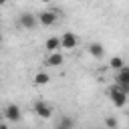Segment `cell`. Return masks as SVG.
Masks as SVG:
<instances>
[{
  "instance_id": "8fae6325",
  "label": "cell",
  "mask_w": 129,
  "mask_h": 129,
  "mask_svg": "<svg viewBox=\"0 0 129 129\" xmlns=\"http://www.w3.org/2000/svg\"><path fill=\"white\" fill-rule=\"evenodd\" d=\"M32 83H34V85H38V87L48 85V83H50V75H48V73H36V75H34V79H32Z\"/></svg>"
},
{
  "instance_id": "5b68a950",
  "label": "cell",
  "mask_w": 129,
  "mask_h": 129,
  "mask_svg": "<svg viewBox=\"0 0 129 129\" xmlns=\"http://www.w3.org/2000/svg\"><path fill=\"white\" fill-rule=\"evenodd\" d=\"M115 83L121 85V87L129 93V64H125L123 69L117 71V75H115Z\"/></svg>"
},
{
  "instance_id": "30bf717a",
  "label": "cell",
  "mask_w": 129,
  "mask_h": 129,
  "mask_svg": "<svg viewBox=\"0 0 129 129\" xmlns=\"http://www.w3.org/2000/svg\"><path fill=\"white\" fill-rule=\"evenodd\" d=\"M44 48H46L48 52H54V50L62 48V42H60V38H58V36H48V38H46V42H44Z\"/></svg>"
},
{
  "instance_id": "9a60e30c",
  "label": "cell",
  "mask_w": 129,
  "mask_h": 129,
  "mask_svg": "<svg viewBox=\"0 0 129 129\" xmlns=\"http://www.w3.org/2000/svg\"><path fill=\"white\" fill-rule=\"evenodd\" d=\"M6 2H8V0H0V4H6Z\"/></svg>"
},
{
  "instance_id": "ba28073f",
  "label": "cell",
  "mask_w": 129,
  "mask_h": 129,
  "mask_svg": "<svg viewBox=\"0 0 129 129\" xmlns=\"http://www.w3.org/2000/svg\"><path fill=\"white\" fill-rule=\"evenodd\" d=\"M60 42H62V48H75L77 46V42H79V38L73 34V32H64L62 36H60Z\"/></svg>"
},
{
  "instance_id": "9c48e42d",
  "label": "cell",
  "mask_w": 129,
  "mask_h": 129,
  "mask_svg": "<svg viewBox=\"0 0 129 129\" xmlns=\"http://www.w3.org/2000/svg\"><path fill=\"white\" fill-rule=\"evenodd\" d=\"M87 50H89V54H91L93 58H97V60H99V58H103V54H105V48H103V44H101V42H91Z\"/></svg>"
},
{
  "instance_id": "277c9868",
  "label": "cell",
  "mask_w": 129,
  "mask_h": 129,
  "mask_svg": "<svg viewBox=\"0 0 129 129\" xmlns=\"http://www.w3.org/2000/svg\"><path fill=\"white\" fill-rule=\"evenodd\" d=\"M32 111H34L40 119H48V117L52 115V107H50L48 103H44V101H36L34 107H32Z\"/></svg>"
},
{
  "instance_id": "7c38bea8",
  "label": "cell",
  "mask_w": 129,
  "mask_h": 129,
  "mask_svg": "<svg viewBox=\"0 0 129 129\" xmlns=\"http://www.w3.org/2000/svg\"><path fill=\"white\" fill-rule=\"evenodd\" d=\"M109 67H111L113 71H119V69H123V67H125V60H123L121 56H113V58H111V62H109Z\"/></svg>"
},
{
  "instance_id": "6da1fadb",
  "label": "cell",
  "mask_w": 129,
  "mask_h": 129,
  "mask_svg": "<svg viewBox=\"0 0 129 129\" xmlns=\"http://www.w3.org/2000/svg\"><path fill=\"white\" fill-rule=\"evenodd\" d=\"M109 97H111V101H113V105L115 107H125L127 105V99H129V93L121 87V85H117V83H113V87H109Z\"/></svg>"
},
{
  "instance_id": "4fadbf2b",
  "label": "cell",
  "mask_w": 129,
  "mask_h": 129,
  "mask_svg": "<svg viewBox=\"0 0 129 129\" xmlns=\"http://www.w3.org/2000/svg\"><path fill=\"white\" fill-rule=\"evenodd\" d=\"M73 125H75V121H73L71 117H62V119L58 121V127H67V129H69V127H73Z\"/></svg>"
},
{
  "instance_id": "2e32d148",
  "label": "cell",
  "mask_w": 129,
  "mask_h": 129,
  "mask_svg": "<svg viewBox=\"0 0 129 129\" xmlns=\"http://www.w3.org/2000/svg\"><path fill=\"white\" fill-rule=\"evenodd\" d=\"M40 2H50V0H40Z\"/></svg>"
},
{
  "instance_id": "3957f363",
  "label": "cell",
  "mask_w": 129,
  "mask_h": 129,
  "mask_svg": "<svg viewBox=\"0 0 129 129\" xmlns=\"http://www.w3.org/2000/svg\"><path fill=\"white\" fill-rule=\"evenodd\" d=\"M20 117H22V113H20V107H18L16 103H10V105L4 107V119H6V121L16 123V121H20Z\"/></svg>"
},
{
  "instance_id": "5bb4252c",
  "label": "cell",
  "mask_w": 129,
  "mask_h": 129,
  "mask_svg": "<svg viewBox=\"0 0 129 129\" xmlns=\"http://www.w3.org/2000/svg\"><path fill=\"white\" fill-rule=\"evenodd\" d=\"M105 125H107V127H117L119 121H117L115 117H107V119H105Z\"/></svg>"
},
{
  "instance_id": "52a82bcc",
  "label": "cell",
  "mask_w": 129,
  "mask_h": 129,
  "mask_svg": "<svg viewBox=\"0 0 129 129\" xmlns=\"http://www.w3.org/2000/svg\"><path fill=\"white\" fill-rule=\"evenodd\" d=\"M64 62V56L58 52V50H54V52H48V56L44 58V64L46 67H60Z\"/></svg>"
},
{
  "instance_id": "7a4b0ae2",
  "label": "cell",
  "mask_w": 129,
  "mask_h": 129,
  "mask_svg": "<svg viewBox=\"0 0 129 129\" xmlns=\"http://www.w3.org/2000/svg\"><path fill=\"white\" fill-rule=\"evenodd\" d=\"M18 24H20L22 28H26V30H32V28L38 24V16L30 14V12H22V14L18 16Z\"/></svg>"
},
{
  "instance_id": "8992f818",
  "label": "cell",
  "mask_w": 129,
  "mask_h": 129,
  "mask_svg": "<svg viewBox=\"0 0 129 129\" xmlns=\"http://www.w3.org/2000/svg\"><path fill=\"white\" fill-rule=\"evenodd\" d=\"M58 12H54V10H42L40 14H38V22L42 24V26H52L54 22H56V16Z\"/></svg>"
}]
</instances>
